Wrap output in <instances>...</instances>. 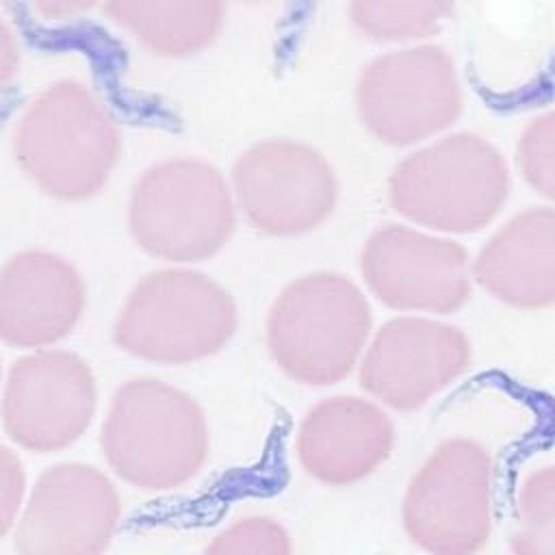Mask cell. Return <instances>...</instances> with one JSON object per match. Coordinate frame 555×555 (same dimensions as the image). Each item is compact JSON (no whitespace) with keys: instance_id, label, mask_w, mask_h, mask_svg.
<instances>
[{"instance_id":"17","label":"cell","mask_w":555,"mask_h":555,"mask_svg":"<svg viewBox=\"0 0 555 555\" xmlns=\"http://www.w3.org/2000/svg\"><path fill=\"white\" fill-rule=\"evenodd\" d=\"M106 13L141 46L160 56H189L210 46L223 26V4L197 2H108Z\"/></svg>"},{"instance_id":"10","label":"cell","mask_w":555,"mask_h":555,"mask_svg":"<svg viewBox=\"0 0 555 555\" xmlns=\"http://www.w3.org/2000/svg\"><path fill=\"white\" fill-rule=\"evenodd\" d=\"M9 440L33 453H56L78 442L98 408L91 366L65 349H37L7 373L0 397Z\"/></svg>"},{"instance_id":"12","label":"cell","mask_w":555,"mask_h":555,"mask_svg":"<svg viewBox=\"0 0 555 555\" xmlns=\"http://www.w3.org/2000/svg\"><path fill=\"white\" fill-rule=\"evenodd\" d=\"M360 271L375 297L397 310L447 314L470 297L466 249L408 225L375 230L362 249Z\"/></svg>"},{"instance_id":"23","label":"cell","mask_w":555,"mask_h":555,"mask_svg":"<svg viewBox=\"0 0 555 555\" xmlns=\"http://www.w3.org/2000/svg\"><path fill=\"white\" fill-rule=\"evenodd\" d=\"M20 65V43L13 30L0 22V89L15 76Z\"/></svg>"},{"instance_id":"3","label":"cell","mask_w":555,"mask_h":555,"mask_svg":"<svg viewBox=\"0 0 555 555\" xmlns=\"http://www.w3.org/2000/svg\"><path fill=\"white\" fill-rule=\"evenodd\" d=\"M371 330L362 291L345 275L314 271L291 282L267 317V347L291 379L332 386L358 364Z\"/></svg>"},{"instance_id":"18","label":"cell","mask_w":555,"mask_h":555,"mask_svg":"<svg viewBox=\"0 0 555 555\" xmlns=\"http://www.w3.org/2000/svg\"><path fill=\"white\" fill-rule=\"evenodd\" d=\"M509 555H555V464L529 470L507 529Z\"/></svg>"},{"instance_id":"7","label":"cell","mask_w":555,"mask_h":555,"mask_svg":"<svg viewBox=\"0 0 555 555\" xmlns=\"http://www.w3.org/2000/svg\"><path fill=\"white\" fill-rule=\"evenodd\" d=\"M236 202L223 173L202 158H167L134 184L128 228L150 256L197 262L215 256L232 236Z\"/></svg>"},{"instance_id":"11","label":"cell","mask_w":555,"mask_h":555,"mask_svg":"<svg viewBox=\"0 0 555 555\" xmlns=\"http://www.w3.org/2000/svg\"><path fill=\"white\" fill-rule=\"evenodd\" d=\"M121 525L115 481L85 462L48 466L13 531L17 555H104Z\"/></svg>"},{"instance_id":"14","label":"cell","mask_w":555,"mask_h":555,"mask_svg":"<svg viewBox=\"0 0 555 555\" xmlns=\"http://www.w3.org/2000/svg\"><path fill=\"white\" fill-rule=\"evenodd\" d=\"M388 412L364 397H330L314 403L295 436V455L308 477L345 488L371 477L395 449Z\"/></svg>"},{"instance_id":"19","label":"cell","mask_w":555,"mask_h":555,"mask_svg":"<svg viewBox=\"0 0 555 555\" xmlns=\"http://www.w3.org/2000/svg\"><path fill=\"white\" fill-rule=\"evenodd\" d=\"M453 13L449 2H369L349 4L358 30L379 41H410L434 35Z\"/></svg>"},{"instance_id":"9","label":"cell","mask_w":555,"mask_h":555,"mask_svg":"<svg viewBox=\"0 0 555 555\" xmlns=\"http://www.w3.org/2000/svg\"><path fill=\"white\" fill-rule=\"evenodd\" d=\"M232 193L256 230L295 236L319 228L332 215L338 180L312 145L295 139H267L236 158Z\"/></svg>"},{"instance_id":"13","label":"cell","mask_w":555,"mask_h":555,"mask_svg":"<svg viewBox=\"0 0 555 555\" xmlns=\"http://www.w3.org/2000/svg\"><path fill=\"white\" fill-rule=\"evenodd\" d=\"M470 364V343L453 325L427 317H395L371 338L360 386L397 412L423 408Z\"/></svg>"},{"instance_id":"15","label":"cell","mask_w":555,"mask_h":555,"mask_svg":"<svg viewBox=\"0 0 555 555\" xmlns=\"http://www.w3.org/2000/svg\"><path fill=\"white\" fill-rule=\"evenodd\" d=\"M87 304L82 275L46 249L15 254L0 269V340L48 349L69 336Z\"/></svg>"},{"instance_id":"16","label":"cell","mask_w":555,"mask_h":555,"mask_svg":"<svg viewBox=\"0 0 555 555\" xmlns=\"http://www.w3.org/2000/svg\"><path fill=\"white\" fill-rule=\"evenodd\" d=\"M473 278L514 308L555 304V208L533 206L514 215L479 249Z\"/></svg>"},{"instance_id":"21","label":"cell","mask_w":555,"mask_h":555,"mask_svg":"<svg viewBox=\"0 0 555 555\" xmlns=\"http://www.w3.org/2000/svg\"><path fill=\"white\" fill-rule=\"evenodd\" d=\"M516 160L527 184L555 199V108L535 117L520 134Z\"/></svg>"},{"instance_id":"5","label":"cell","mask_w":555,"mask_h":555,"mask_svg":"<svg viewBox=\"0 0 555 555\" xmlns=\"http://www.w3.org/2000/svg\"><path fill=\"white\" fill-rule=\"evenodd\" d=\"M232 295L195 269L147 273L113 325L119 349L156 364H186L217 353L236 332Z\"/></svg>"},{"instance_id":"4","label":"cell","mask_w":555,"mask_h":555,"mask_svg":"<svg viewBox=\"0 0 555 555\" xmlns=\"http://www.w3.org/2000/svg\"><path fill=\"white\" fill-rule=\"evenodd\" d=\"M509 171L479 134L455 132L408 154L390 173L388 199L405 219L436 232L481 230L503 208Z\"/></svg>"},{"instance_id":"20","label":"cell","mask_w":555,"mask_h":555,"mask_svg":"<svg viewBox=\"0 0 555 555\" xmlns=\"http://www.w3.org/2000/svg\"><path fill=\"white\" fill-rule=\"evenodd\" d=\"M202 555H295V544L282 520L247 514L221 527Z\"/></svg>"},{"instance_id":"1","label":"cell","mask_w":555,"mask_h":555,"mask_svg":"<svg viewBox=\"0 0 555 555\" xmlns=\"http://www.w3.org/2000/svg\"><path fill=\"white\" fill-rule=\"evenodd\" d=\"M100 451L111 473L143 492H171L195 479L210 451L202 405L184 390L137 377L113 395Z\"/></svg>"},{"instance_id":"6","label":"cell","mask_w":555,"mask_h":555,"mask_svg":"<svg viewBox=\"0 0 555 555\" xmlns=\"http://www.w3.org/2000/svg\"><path fill=\"white\" fill-rule=\"evenodd\" d=\"M401 529L425 555H479L494 531V460L466 436L442 440L410 477Z\"/></svg>"},{"instance_id":"8","label":"cell","mask_w":555,"mask_h":555,"mask_svg":"<svg viewBox=\"0 0 555 555\" xmlns=\"http://www.w3.org/2000/svg\"><path fill=\"white\" fill-rule=\"evenodd\" d=\"M462 85L440 46H410L373 59L358 78L364 128L388 145H410L449 128L462 113Z\"/></svg>"},{"instance_id":"24","label":"cell","mask_w":555,"mask_h":555,"mask_svg":"<svg viewBox=\"0 0 555 555\" xmlns=\"http://www.w3.org/2000/svg\"><path fill=\"white\" fill-rule=\"evenodd\" d=\"M0 382H2V366H0Z\"/></svg>"},{"instance_id":"22","label":"cell","mask_w":555,"mask_h":555,"mask_svg":"<svg viewBox=\"0 0 555 555\" xmlns=\"http://www.w3.org/2000/svg\"><path fill=\"white\" fill-rule=\"evenodd\" d=\"M28 496V479L20 455L0 442V542L13 535Z\"/></svg>"},{"instance_id":"2","label":"cell","mask_w":555,"mask_h":555,"mask_svg":"<svg viewBox=\"0 0 555 555\" xmlns=\"http://www.w3.org/2000/svg\"><path fill=\"white\" fill-rule=\"evenodd\" d=\"M121 150L108 108L80 82L59 80L22 113L13 154L22 171L48 195L87 199L104 189Z\"/></svg>"}]
</instances>
